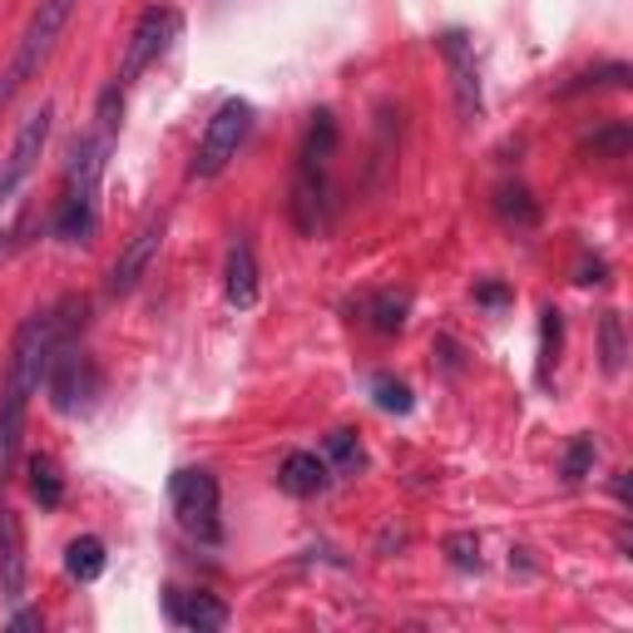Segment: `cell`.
Segmentation results:
<instances>
[{"label":"cell","instance_id":"1","mask_svg":"<svg viewBox=\"0 0 633 633\" xmlns=\"http://www.w3.org/2000/svg\"><path fill=\"white\" fill-rule=\"evenodd\" d=\"M75 6L80 0H40V10L30 15L25 35H20V45H15V55H10V65L0 70V110H10V100H15V94L50 65V55H55L70 15H75Z\"/></svg>","mask_w":633,"mask_h":633},{"label":"cell","instance_id":"2","mask_svg":"<svg viewBox=\"0 0 633 633\" xmlns=\"http://www.w3.org/2000/svg\"><path fill=\"white\" fill-rule=\"evenodd\" d=\"M184 35V15H178V6H168V0H154V6L139 10V20H134V35L129 45H124V65H120V84H134L144 75V70H154L158 60L168 55V45Z\"/></svg>","mask_w":633,"mask_h":633},{"label":"cell","instance_id":"3","mask_svg":"<svg viewBox=\"0 0 633 633\" xmlns=\"http://www.w3.org/2000/svg\"><path fill=\"white\" fill-rule=\"evenodd\" d=\"M168 505H174L178 525H184L194 540H204V544H218V540H224L214 470H174V480H168Z\"/></svg>","mask_w":633,"mask_h":633},{"label":"cell","instance_id":"4","mask_svg":"<svg viewBox=\"0 0 633 633\" xmlns=\"http://www.w3.org/2000/svg\"><path fill=\"white\" fill-rule=\"evenodd\" d=\"M252 129V104L248 100H228L218 104V114L208 120L204 139H198V158H194V178H218L228 164L238 158L242 139Z\"/></svg>","mask_w":633,"mask_h":633},{"label":"cell","instance_id":"5","mask_svg":"<svg viewBox=\"0 0 633 633\" xmlns=\"http://www.w3.org/2000/svg\"><path fill=\"white\" fill-rule=\"evenodd\" d=\"M50 124H55V110H50V104H40V110L30 114L25 124H20L15 144H10L6 164H0V204H6V198L15 194V188L25 184L30 174H35L40 154H45V139H50Z\"/></svg>","mask_w":633,"mask_h":633},{"label":"cell","instance_id":"6","mask_svg":"<svg viewBox=\"0 0 633 633\" xmlns=\"http://www.w3.org/2000/svg\"><path fill=\"white\" fill-rule=\"evenodd\" d=\"M440 55H446V65H450V90H456L460 124H475L485 100H480V70H475V45L466 30H446V35H440Z\"/></svg>","mask_w":633,"mask_h":633},{"label":"cell","instance_id":"7","mask_svg":"<svg viewBox=\"0 0 633 633\" xmlns=\"http://www.w3.org/2000/svg\"><path fill=\"white\" fill-rule=\"evenodd\" d=\"M45 392H50V406L55 411H75L80 401H90V392H94V366L84 362L75 346L60 342L45 366Z\"/></svg>","mask_w":633,"mask_h":633},{"label":"cell","instance_id":"8","mask_svg":"<svg viewBox=\"0 0 633 633\" xmlns=\"http://www.w3.org/2000/svg\"><path fill=\"white\" fill-rule=\"evenodd\" d=\"M158 242H164V218H149V224L129 238V248L114 258L110 282H104V292H110V298H129V292L139 288L144 272H149V262L158 258Z\"/></svg>","mask_w":633,"mask_h":633},{"label":"cell","instance_id":"9","mask_svg":"<svg viewBox=\"0 0 633 633\" xmlns=\"http://www.w3.org/2000/svg\"><path fill=\"white\" fill-rule=\"evenodd\" d=\"M114 144L100 139V134H80L75 144H70V194L65 198H84V204H94V194H100V178H104V164H110Z\"/></svg>","mask_w":633,"mask_h":633},{"label":"cell","instance_id":"10","mask_svg":"<svg viewBox=\"0 0 633 633\" xmlns=\"http://www.w3.org/2000/svg\"><path fill=\"white\" fill-rule=\"evenodd\" d=\"M30 396L20 382L0 386V480H10L20 460V440H25V416H30Z\"/></svg>","mask_w":633,"mask_h":633},{"label":"cell","instance_id":"11","mask_svg":"<svg viewBox=\"0 0 633 633\" xmlns=\"http://www.w3.org/2000/svg\"><path fill=\"white\" fill-rule=\"evenodd\" d=\"M0 594L10 604L25 594V525L15 510H0Z\"/></svg>","mask_w":633,"mask_h":633},{"label":"cell","instance_id":"12","mask_svg":"<svg viewBox=\"0 0 633 633\" xmlns=\"http://www.w3.org/2000/svg\"><path fill=\"white\" fill-rule=\"evenodd\" d=\"M164 609H168V624H178V629H198V633L228 629V604H224V599H214V594H188V589H168Z\"/></svg>","mask_w":633,"mask_h":633},{"label":"cell","instance_id":"13","mask_svg":"<svg viewBox=\"0 0 633 633\" xmlns=\"http://www.w3.org/2000/svg\"><path fill=\"white\" fill-rule=\"evenodd\" d=\"M278 485L288 495H298V500H312V495H322L326 485H332V466H326V456L292 450V456L282 460V470H278Z\"/></svg>","mask_w":633,"mask_h":633},{"label":"cell","instance_id":"14","mask_svg":"<svg viewBox=\"0 0 633 633\" xmlns=\"http://www.w3.org/2000/svg\"><path fill=\"white\" fill-rule=\"evenodd\" d=\"M322 204H326L322 164H302L298 184H292V218H298L302 234H316V228H322Z\"/></svg>","mask_w":633,"mask_h":633},{"label":"cell","instance_id":"15","mask_svg":"<svg viewBox=\"0 0 633 633\" xmlns=\"http://www.w3.org/2000/svg\"><path fill=\"white\" fill-rule=\"evenodd\" d=\"M224 292L234 308H252L258 302V258H252L248 242H238L228 252V268H224Z\"/></svg>","mask_w":633,"mask_h":633},{"label":"cell","instance_id":"16","mask_svg":"<svg viewBox=\"0 0 633 633\" xmlns=\"http://www.w3.org/2000/svg\"><path fill=\"white\" fill-rule=\"evenodd\" d=\"M100 234V208L84 204V198H65L55 214V238L60 242H94Z\"/></svg>","mask_w":633,"mask_h":633},{"label":"cell","instance_id":"17","mask_svg":"<svg viewBox=\"0 0 633 633\" xmlns=\"http://www.w3.org/2000/svg\"><path fill=\"white\" fill-rule=\"evenodd\" d=\"M30 495L40 500V510H60L65 505V480L50 456H30Z\"/></svg>","mask_w":633,"mask_h":633},{"label":"cell","instance_id":"18","mask_svg":"<svg viewBox=\"0 0 633 633\" xmlns=\"http://www.w3.org/2000/svg\"><path fill=\"white\" fill-rule=\"evenodd\" d=\"M599 356H604V372L619 376L629 362V342H624V316L619 312H604L599 316Z\"/></svg>","mask_w":633,"mask_h":633},{"label":"cell","instance_id":"19","mask_svg":"<svg viewBox=\"0 0 633 633\" xmlns=\"http://www.w3.org/2000/svg\"><path fill=\"white\" fill-rule=\"evenodd\" d=\"M65 569L80 579V584L100 579V574H104V544L94 540V535H80V540H70V550H65Z\"/></svg>","mask_w":633,"mask_h":633},{"label":"cell","instance_id":"20","mask_svg":"<svg viewBox=\"0 0 633 633\" xmlns=\"http://www.w3.org/2000/svg\"><path fill=\"white\" fill-rule=\"evenodd\" d=\"M495 208H500L505 224H510V228H525V234H530V228L540 224V204L530 198V188H500Z\"/></svg>","mask_w":633,"mask_h":633},{"label":"cell","instance_id":"21","mask_svg":"<svg viewBox=\"0 0 633 633\" xmlns=\"http://www.w3.org/2000/svg\"><path fill=\"white\" fill-rule=\"evenodd\" d=\"M559 352H564V316H559V308H544L540 312V382H550Z\"/></svg>","mask_w":633,"mask_h":633},{"label":"cell","instance_id":"22","mask_svg":"<svg viewBox=\"0 0 633 633\" xmlns=\"http://www.w3.org/2000/svg\"><path fill=\"white\" fill-rule=\"evenodd\" d=\"M406 308H411L406 298H396V292H382V298L366 302V322H372L382 336H396L401 326H406Z\"/></svg>","mask_w":633,"mask_h":633},{"label":"cell","instance_id":"23","mask_svg":"<svg viewBox=\"0 0 633 633\" xmlns=\"http://www.w3.org/2000/svg\"><path fill=\"white\" fill-rule=\"evenodd\" d=\"M326 460H332L336 475H356V470L366 466L362 440H356L352 430H332V436H326Z\"/></svg>","mask_w":633,"mask_h":633},{"label":"cell","instance_id":"24","mask_svg":"<svg viewBox=\"0 0 633 633\" xmlns=\"http://www.w3.org/2000/svg\"><path fill=\"white\" fill-rule=\"evenodd\" d=\"M633 80V70L624 65V60H614V65H599V70H584L574 84H569L564 94H584V90H624V84Z\"/></svg>","mask_w":633,"mask_h":633},{"label":"cell","instance_id":"25","mask_svg":"<svg viewBox=\"0 0 633 633\" xmlns=\"http://www.w3.org/2000/svg\"><path fill=\"white\" fill-rule=\"evenodd\" d=\"M594 460H599L594 436H574V440H569V450H564V485L589 480V470H594Z\"/></svg>","mask_w":633,"mask_h":633},{"label":"cell","instance_id":"26","mask_svg":"<svg viewBox=\"0 0 633 633\" xmlns=\"http://www.w3.org/2000/svg\"><path fill=\"white\" fill-rule=\"evenodd\" d=\"M332 149H336V120L322 110V114L312 120L308 149H302V164H326V158H332Z\"/></svg>","mask_w":633,"mask_h":633},{"label":"cell","instance_id":"27","mask_svg":"<svg viewBox=\"0 0 633 633\" xmlns=\"http://www.w3.org/2000/svg\"><path fill=\"white\" fill-rule=\"evenodd\" d=\"M372 401L386 411V416H406L416 401H411V386L406 382H396V376H376L372 382Z\"/></svg>","mask_w":633,"mask_h":633},{"label":"cell","instance_id":"28","mask_svg":"<svg viewBox=\"0 0 633 633\" xmlns=\"http://www.w3.org/2000/svg\"><path fill=\"white\" fill-rule=\"evenodd\" d=\"M629 149H633V129H629V124H614V129L594 134V139L584 144V154H594V158H624Z\"/></svg>","mask_w":633,"mask_h":633},{"label":"cell","instance_id":"29","mask_svg":"<svg viewBox=\"0 0 633 633\" xmlns=\"http://www.w3.org/2000/svg\"><path fill=\"white\" fill-rule=\"evenodd\" d=\"M446 554H450V564H456V569H480V540H475L470 530L450 535V540H446Z\"/></svg>","mask_w":633,"mask_h":633},{"label":"cell","instance_id":"30","mask_svg":"<svg viewBox=\"0 0 633 633\" xmlns=\"http://www.w3.org/2000/svg\"><path fill=\"white\" fill-rule=\"evenodd\" d=\"M515 292L505 288V282H485V288H475V302H485V308H505Z\"/></svg>","mask_w":633,"mask_h":633},{"label":"cell","instance_id":"31","mask_svg":"<svg viewBox=\"0 0 633 633\" xmlns=\"http://www.w3.org/2000/svg\"><path fill=\"white\" fill-rule=\"evenodd\" d=\"M574 282H579V288H589V282H604V262H584Z\"/></svg>","mask_w":633,"mask_h":633},{"label":"cell","instance_id":"32","mask_svg":"<svg viewBox=\"0 0 633 633\" xmlns=\"http://www.w3.org/2000/svg\"><path fill=\"white\" fill-rule=\"evenodd\" d=\"M10 629H40V614H30V609H20V614L10 619Z\"/></svg>","mask_w":633,"mask_h":633},{"label":"cell","instance_id":"33","mask_svg":"<svg viewBox=\"0 0 633 633\" xmlns=\"http://www.w3.org/2000/svg\"><path fill=\"white\" fill-rule=\"evenodd\" d=\"M0 248H6V234H0Z\"/></svg>","mask_w":633,"mask_h":633}]
</instances>
